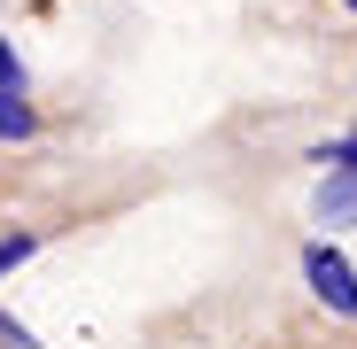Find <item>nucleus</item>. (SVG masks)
<instances>
[{
    "mask_svg": "<svg viewBox=\"0 0 357 349\" xmlns=\"http://www.w3.org/2000/svg\"><path fill=\"white\" fill-rule=\"evenodd\" d=\"M303 279H311V295H319L334 318L357 326V264H349L334 241H311V249H303Z\"/></svg>",
    "mask_w": 357,
    "mask_h": 349,
    "instance_id": "1",
    "label": "nucleus"
},
{
    "mask_svg": "<svg viewBox=\"0 0 357 349\" xmlns=\"http://www.w3.org/2000/svg\"><path fill=\"white\" fill-rule=\"evenodd\" d=\"M311 217L319 225H357V171H326V179H319V194H311Z\"/></svg>",
    "mask_w": 357,
    "mask_h": 349,
    "instance_id": "2",
    "label": "nucleus"
},
{
    "mask_svg": "<svg viewBox=\"0 0 357 349\" xmlns=\"http://www.w3.org/2000/svg\"><path fill=\"white\" fill-rule=\"evenodd\" d=\"M39 132V109L24 93H0V140H31Z\"/></svg>",
    "mask_w": 357,
    "mask_h": 349,
    "instance_id": "3",
    "label": "nucleus"
},
{
    "mask_svg": "<svg viewBox=\"0 0 357 349\" xmlns=\"http://www.w3.org/2000/svg\"><path fill=\"white\" fill-rule=\"evenodd\" d=\"M31 256H39V233H8V241H0V279L16 264H31Z\"/></svg>",
    "mask_w": 357,
    "mask_h": 349,
    "instance_id": "4",
    "label": "nucleus"
},
{
    "mask_svg": "<svg viewBox=\"0 0 357 349\" xmlns=\"http://www.w3.org/2000/svg\"><path fill=\"white\" fill-rule=\"evenodd\" d=\"M319 163H326V171H357V132H334V140L319 148Z\"/></svg>",
    "mask_w": 357,
    "mask_h": 349,
    "instance_id": "5",
    "label": "nucleus"
},
{
    "mask_svg": "<svg viewBox=\"0 0 357 349\" xmlns=\"http://www.w3.org/2000/svg\"><path fill=\"white\" fill-rule=\"evenodd\" d=\"M0 93H24V54L0 39Z\"/></svg>",
    "mask_w": 357,
    "mask_h": 349,
    "instance_id": "6",
    "label": "nucleus"
},
{
    "mask_svg": "<svg viewBox=\"0 0 357 349\" xmlns=\"http://www.w3.org/2000/svg\"><path fill=\"white\" fill-rule=\"evenodd\" d=\"M0 341H8V349H39V334H31V326H16V318H0Z\"/></svg>",
    "mask_w": 357,
    "mask_h": 349,
    "instance_id": "7",
    "label": "nucleus"
},
{
    "mask_svg": "<svg viewBox=\"0 0 357 349\" xmlns=\"http://www.w3.org/2000/svg\"><path fill=\"white\" fill-rule=\"evenodd\" d=\"M342 8H349V16H357V0H342Z\"/></svg>",
    "mask_w": 357,
    "mask_h": 349,
    "instance_id": "8",
    "label": "nucleus"
}]
</instances>
